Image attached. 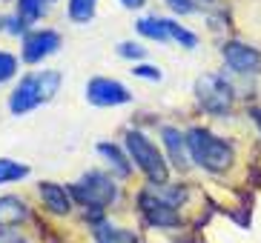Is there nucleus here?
Returning <instances> with one entry per match:
<instances>
[{"label":"nucleus","instance_id":"obj_13","mask_svg":"<svg viewBox=\"0 0 261 243\" xmlns=\"http://www.w3.org/2000/svg\"><path fill=\"white\" fill-rule=\"evenodd\" d=\"M92 235L98 243H138V235L129 232V229H121V226H112V223H95Z\"/></svg>","mask_w":261,"mask_h":243},{"label":"nucleus","instance_id":"obj_24","mask_svg":"<svg viewBox=\"0 0 261 243\" xmlns=\"http://www.w3.org/2000/svg\"><path fill=\"white\" fill-rule=\"evenodd\" d=\"M118 54H121V57H144V49H141V46H135V43H121L118 46Z\"/></svg>","mask_w":261,"mask_h":243},{"label":"nucleus","instance_id":"obj_2","mask_svg":"<svg viewBox=\"0 0 261 243\" xmlns=\"http://www.w3.org/2000/svg\"><path fill=\"white\" fill-rule=\"evenodd\" d=\"M69 192H72V198L81 206H86V209H107L118 198L115 180L109 175H103V172H86Z\"/></svg>","mask_w":261,"mask_h":243},{"label":"nucleus","instance_id":"obj_7","mask_svg":"<svg viewBox=\"0 0 261 243\" xmlns=\"http://www.w3.org/2000/svg\"><path fill=\"white\" fill-rule=\"evenodd\" d=\"M221 54L227 60V66L232 72H238V75H261V52L253 49V46L230 40V43H224Z\"/></svg>","mask_w":261,"mask_h":243},{"label":"nucleus","instance_id":"obj_17","mask_svg":"<svg viewBox=\"0 0 261 243\" xmlns=\"http://www.w3.org/2000/svg\"><path fill=\"white\" fill-rule=\"evenodd\" d=\"M29 175V166L23 163H15L9 158H0V183H12V180H20V177Z\"/></svg>","mask_w":261,"mask_h":243},{"label":"nucleus","instance_id":"obj_19","mask_svg":"<svg viewBox=\"0 0 261 243\" xmlns=\"http://www.w3.org/2000/svg\"><path fill=\"white\" fill-rule=\"evenodd\" d=\"M169 38L178 40V43L187 46V49H195V46H198V38H195L190 29H184L181 23H175V20H169Z\"/></svg>","mask_w":261,"mask_h":243},{"label":"nucleus","instance_id":"obj_21","mask_svg":"<svg viewBox=\"0 0 261 243\" xmlns=\"http://www.w3.org/2000/svg\"><path fill=\"white\" fill-rule=\"evenodd\" d=\"M15 72H17V60L9 52H0V83L12 80V77H15Z\"/></svg>","mask_w":261,"mask_h":243},{"label":"nucleus","instance_id":"obj_20","mask_svg":"<svg viewBox=\"0 0 261 243\" xmlns=\"http://www.w3.org/2000/svg\"><path fill=\"white\" fill-rule=\"evenodd\" d=\"M58 86H61V75H58V72H43V75H40V98H43V103L55 98Z\"/></svg>","mask_w":261,"mask_h":243},{"label":"nucleus","instance_id":"obj_3","mask_svg":"<svg viewBox=\"0 0 261 243\" xmlns=\"http://www.w3.org/2000/svg\"><path fill=\"white\" fill-rule=\"evenodd\" d=\"M126 149H129V158L135 160V166L149 177V183H167V160L144 132H129Z\"/></svg>","mask_w":261,"mask_h":243},{"label":"nucleus","instance_id":"obj_4","mask_svg":"<svg viewBox=\"0 0 261 243\" xmlns=\"http://www.w3.org/2000/svg\"><path fill=\"white\" fill-rule=\"evenodd\" d=\"M195 98H198L201 109L210 114H227L232 106L236 92L224 80L221 75H201L195 80Z\"/></svg>","mask_w":261,"mask_h":243},{"label":"nucleus","instance_id":"obj_15","mask_svg":"<svg viewBox=\"0 0 261 243\" xmlns=\"http://www.w3.org/2000/svg\"><path fill=\"white\" fill-rule=\"evenodd\" d=\"M98 152L109 160V166L115 169V175H118V177H126V175H129V169H132V166H129V160L123 158V152L118 149L115 143H98Z\"/></svg>","mask_w":261,"mask_h":243},{"label":"nucleus","instance_id":"obj_9","mask_svg":"<svg viewBox=\"0 0 261 243\" xmlns=\"http://www.w3.org/2000/svg\"><path fill=\"white\" fill-rule=\"evenodd\" d=\"M61 49V35L58 32H32V35H26L23 40V60L26 63H38L43 60V57H49V54H55Z\"/></svg>","mask_w":261,"mask_h":243},{"label":"nucleus","instance_id":"obj_5","mask_svg":"<svg viewBox=\"0 0 261 243\" xmlns=\"http://www.w3.org/2000/svg\"><path fill=\"white\" fill-rule=\"evenodd\" d=\"M138 206H141V215L146 218L149 226H158V229H172L181 223V215L175 212V206L167 203L164 198H158L149 186L138 195Z\"/></svg>","mask_w":261,"mask_h":243},{"label":"nucleus","instance_id":"obj_26","mask_svg":"<svg viewBox=\"0 0 261 243\" xmlns=\"http://www.w3.org/2000/svg\"><path fill=\"white\" fill-rule=\"evenodd\" d=\"M126 9H138V6H144V0H121Z\"/></svg>","mask_w":261,"mask_h":243},{"label":"nucleus","instance_id":"obj_18","mask_svg":"<svg viewBox=\"0 0 261 243\" xmlns=\"http://www.w3.org/2000/svg\"><path fill=\"white\" fill-rule=\"evenodd\" d=\"M46 9V0H17V15L23 23H35Z\"/></svg>","mask_w":261,"mask_h":243},{"label":"nucleus","instance_id":"obj_1","mask_svg":"<svg viewBox=\"0 0 261 243\" xmlns=\"http://www.w3.org/2000/svg\"><path fill=\"white\" fill-rule=\"evenodd\" d=\"M187 146H190V158L198 163L201 169L207 172H227L232 166V146L224 140V137L213 135L207 129H190L187 132Z\"/></svg>","mask_w":261,"mask_h":243},{"label":"nucleus","instance_id":"obj_14","mask_svg":"<svg viewBox=\"0 0 261 243\" xmlns=\"http://www.w3.org/2000/svg\"><path fill=\"white\" fill-rule=\"evenodd\" d=\"M138 32L149 40H158V43L172 40L169 38V20H164V17H144V20H138Z\"/></svg>","mask_w":261,"mask_h":243},{"label":"nucleus","instance_id":"obj_6","mask_svg":"<svg viewBox=\"0 0 261 243\" xmlns=\"http://www.w3.org/2000/svg\"><path fill=\"white\" fill-rule=\"evenodd\" d=\"M86 100L92 106H121L132 100V92L112 77H92L86 83Z\"/></svg>","mask_w":261,"mask_h":243},{"label":"nucleus","instance_id":"obj_11","mask_svg":"<svg viewBox=\"0 0 261 243\" xmlns=\"http://www.w3.org/2000/svg\"><path fill=\"white\" fill-rule=\"evenodd\" d=\"M164 135V143H167L169 149V158H172V163H175L178 169H184L187 163H190V146H187V135H181L178 129H172V126H164L161 129Z\"/></svg>","mask_w":261,"mask_h":243},{"label":"nucleus","instance_id":"obj_16","mask_svg":"<svg viewBox=\"0 0 261 243\" xmlns=\"http://www.w3.org/2000/svg\"><path fill=\"white\" fill-rule=\"evenodd\" d=\"M98 0H69V17L75 23H89L95 17Z\"/></svg>","mask_w":261,"mask_h":243},{"label":"nucleus","instance_id":"obj_8","mask_svg":"<svg viewBox=\"0 0 261 243\" xmlns=\"http://www.w3.org/2000/svg\"><path fill=\"white\" fill-rule=\"evenodd\" d=\"M40 103H43V98H40V75H26L17 83V89L12 92V98H9L12 114H26Z\"/></svg>","mask_w":261,"mask_h":243},{"label":"nucleus","instance_id":"obj_27","mask_svg":"<svg viewBox=\"0 0 261 243\" xmlns=\"http://www.w3.org/2000/svg\"><path fill=\"white\" fill-rule=\"evenodd\" d=\"M253 120L258 123V129H261V109H253Z\"/></svg>","mask_w":261,"mask_h":243},{"label":"nucleus","instance_id":"obj_10","mask_svg":"<svg viewBox=\"0 0 261 243\" xmlns=\"http://www.w3.org/2000/svg\"><path fill=\"white\" fill-rule=\"evenodd\" d=\"M40 198H43V206H46L52 215H69L72 209V192H66L58 183H40Z\"/></svg>","mask_w":261,"mask_h":243},{"label":"nucleus","instance_id":"obj_22","mask_svg":"<svg viewBox=\"0 0 261 243\" xmlns=\"http://www.w3.org/2000/svg\"><path fill=\"white\" fill-rule=\"evenodd\" d=\"M167 6L172 9V12H178V15H190V12H195V3H192V0H167Z\"/></svg>","mask_w":261,"mask_h":243},{"label":"nucleus","instance_id":"obj_25","mask_svg":"<svg viewBox=\"0 0 261 243\" xmlns=\"http://www.w3.org/2000/svg\"><path fill=\"white\" fill-rule=\"evenodd\" d=\"M0 243H26L17 232H9V229H0Z\"/></svg>","mask_w":261,"mask_h":243},{"label":"nucleus","instance_id":"obj_23","mask_svg":"<svg viewBox=\"0 0 261 243\" xmlns=\"http://www.w3.org/2000/svg\"><path fill=\"white\" fill-rule=\"evenodd\" d=\"M132 72H135V75L138 77H146V80H161V69H155V66H135L132 69Z\"/></svg>","mask_w":261,"mask_h":243},{"label":"nucleus","instance_id":"obj_12","mask_svg":"<svg viewBox=\"0 0 261 243\" xmlns=\"http://www.w3.org/2000/svg\"><path fill=\"white\" fill-rule=\"evenodd\" d=\"M29 218V206L23 203L20 198H0V229L3 226H17V223H23Z\"/></svg>","mask_w":261,"mask_h":243}]
</instances>
